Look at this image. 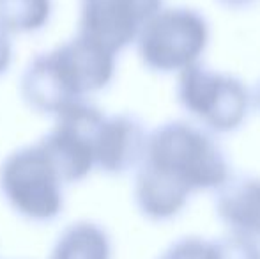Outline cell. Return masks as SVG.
Returning <instances> with one entry per match:
<instances>
[{
	"label": "cell",
	"instance_id": "cell-1",
	"mask_svg": "<svg viewBox=\"0 0 260 259\" xmlns=\"http://www.w3.org/2000/svg\"><path fill=\"white\" fill-rule=\"evenodd\" d=\"M230 176L225 151L211 131L188 121H168L149 133L135 174V204L147 220L170 222L193 195L216 192Z\"/></svg>",
	"mask_w": 260,
	"mask_h": 259
},
{
	"label": "cell",
	"instance_id": "cell-2",
	"mask_svg": "<svg viewBox=\"0 0 260 259\" xmlns=\"http://www.w3.org/2000/svg\"><path fill=\"white\" fill-rule=\"evenodd\" d=\"M115 57L105 46L76 34L27 64L20 80V94L30 110L57 118L112 83Z\"/></svg>",
	"mask_w": 260,
	"mask_h": 259
},
{
	"label": "cell",
	"instance_id": "cell-3",
	"mask_svg": "<svg viewBox=\"0 0 260 259\" xmlns=\"http://www.w3.org/2000/svg\"><path fill=\"white\" fill-rule=\"evenodd\" d=\"M66 181L41 142L9 153L0 163V195L34 224L57 220L64 211Z\"/></svg>",
	"mask_w": 260,
	"mask_h": 259
},
{
	"label": "cell",
	"instance_id": "cell-4",
	"mask_svg": "<svg viewBox=\"0 0 260 259\" xmlns=\"http://www.w3.org/2000/svg\"><path fill=\"white\" fill-rule=\"evenodd\" d=\"M209 39L211 28L200 11L163 7L142 27L135 43L145 68L161 75H172L200 64Z\"/></svg>",
	"mask_w": 260,
	"mask_h": 259
},
{
	"label": "cell",
	"instance_id": "cell-5",
	"mask_svg": "<svg viewBox=\"0 0 260 259\" xmlns=\"http://www.w3.org/2000/svg\"><path fill=\"white\" fill-rule=\"evenodd\" d=\"M177 101L199 126L211 133H232L250 116L251 93L243 80L202 64L179 73Z\"/></svg>",
	"mask_w": 260,
	"mask_h": 259
},
{
	"label": "cell",
	"instance_id": "cell-6",
	"mask_svg": "<svg viewBox=\"0 0 260 259\" xmlns=\"http://www.w3.org/2000/svg\"><path fill=\"white\" fill-rule=\"evenodd\" d=\"M103 119L100 108L83 101L58 114L52 131L39 140L66 185L83 181L96 169V140Z\"/></svg>",
	"mask_w": 260,
	"mask_h": 259
},
{
	"label": "cell",
	"instance_id": "cell-7",
	"mask_svg": "<svg viewBox=\"0 0 260 259\" xmlns=\"http://www.w3.org/2000/svg\"><path fill=\"white\" fill-rule=\"evenodd\" d=\"M159 9L163 0H80L78 34L117 55Z\"/></svg>",
	"mask_w": 260,
	"mask_h": 259
},
{
	"label": "cell",
	"instance_id": "cell-8",
	"mask_svg": "<svg viewBox=\"0 0 260 259\" xmlns=\"http://www.w3.org/2000/svg\"><path fill=\"white\" fill-rule=\"evenodd\" d=\"M147 138V130L137 116H105L96 140V169L112 176L137 170L144 160Z\"/></svg>",
	"mask_w": 260,
	"mask_h": 259
},
{
	"label": "cell",
	"instance_id": "cell-9",
	"mask_svg": "<svg viewBox=\"0 0 260 259\" xmlns=\"http://www.w3.org/2000/svg\"><path fill=\"white\" fill-rule=\"evenodd\" d=\"M214 210L229 233L260 242V178L230 176L216 190Z\"/></svg>",
	"mask_w": 260,
	"mask_h": 259
},
{
	"label": "cell",
	"instance_id": "cell-10",
	"mask_svg": "<svg viewBox=\"0 0 260 259\" xmlns=\"http://www.w3.org/2000/svg\"><path fill=\"white\" fill-rule=\"evenodd\" d=\"M112 238L103 225L90 220L69 224L55 240L48 259H112Z\"/></svg>",
	"mask_w": 260,
	"mask_h": 259
},
{
	"label": "cell",
	"instance_id": "cell-11",
	"mask_svg": "<svg viewBox=\"0 0 260 259\" xmlns=\"http://www.w3.org/2000/svg\"><path fill=\"white\" fill-rule=\"evenodd\" d=\"M52 0H0V28L6 34H36L50 23Z\"/></svg>",
	"mask_w": 260,
	"mask_h": 259
},
{
	"label": "cell",
	"instance_id": "cell-12",
	"mask_svg": "<svg viewBox=\"0 0 260 259\" xmlns=\"http://www.w3.org/2000/svg\"><path fill=\"white\" fill-rule=\"evenodd\" d=\"M216 259H260V242L232 235L212 240Z\"/></svg>",
	"mask_w": 260,
	"mask_h": 259
},
{
	"label": "cell",
	"instance_id": "cell-13",
	"mask_svg": "<svg viewBox=\"0 0 260 259\" xmlns=\"http://www.w3.org/2000/svg\"><path fill=\"white\" fill-rule=\"evenodd\" d=\"M157 259H216L212 240L184 236L168 245Z\"/></svg>",
	"mask_w": 260,
	"mask_h": 259
},
{
	"label": "cell",
	"instance_id": "cell-14",
	"mask_svg": "<svg viewBox=\"0 0 260 259\" xmlns=\"http://www.w3.org/2000/svg\"><path fill=\"white\" fill-rule=\"evenodd\" d=\"M11 63H13V45H11V36L0 28V76L7 73Z\"/></svg>",
	"mask_w": 260,
	"mask_h": 259
},
{
	"label": "cell",
	"instance_id": "cell-15",
	"mask_svg": "<svg viewBox=\"0 0 260 259\" xmlns=\"http://www.w3.org/2000/svg\"><path fill=\"white\" fill-rule=\"evenodd\" d=\"M221 6L229 7V9H248V7H251L255 2H258V0H218Z\"/></svg>",
	"mask_w": 260,
	"mask_h": 259
},
{
	"label": "cell",
	"instance_id": "cell-16",
	"mask_svg": "<svg viewBox=\"0 0 260 259\" xmlns=\"http://www.w3.org/2000/svg\"><path fill=\"white\" fill-rule=\"evenodd\" d=\"M251 105L260 112V80L257 82V85L253 87V91H251Z\"/></svg>",
	"mask_w": 260,
	"mask_h": 259
}]
</instances>
